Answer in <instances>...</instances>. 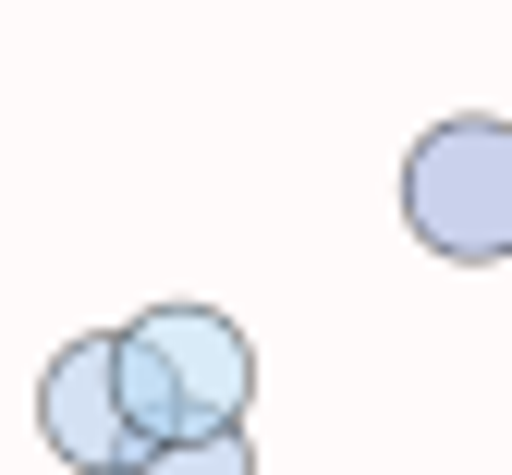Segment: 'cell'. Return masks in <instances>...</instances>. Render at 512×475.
I'll list each match as a JSON object with an SVG mask.
<instances>
[{
	"label": "cell",
	"mask_w": 512,
	"mask_h": 475,
	"mask_svg": "<svg viewBox=\"0 0 512 475\" xmlns=\"http://www.w3.org/2000/svg\"><path fill=\"white\" fill-rule=\"evenodd\" d=\"M110 390H122L135 451L220 439V427H244V402H256V342L220 305H147V317L110 329Z\"/></svg>",
	"instance_id": "6da1fadb"
},
{
	"label": "cell",
	"mask_w": 512,
	"mask_h": 475,
	"mask_svg": "<svg viewBox=\"0 0 512 475\" xmlns=\"http://www.w3.org/2000/svg\"><path fill=\"white\" fill-rule=\"evenodd\" d=\"M403 232L439 268H500L512 256V122L500 110H439L403 147Z\"/></svg>",
	"instance_id": "7a4b0ae2"
},
{
	"label": "cell",
	"mask_w": 512,
	"mask_h": 475,
	"mask_svg": "<svg viewBox=\"0 0 512 475\" xmlns=\"http://www.w3.org/2000/svg\"><path fill=\"white\" fill-rule=\"evenodd\" d=\"M37 439L61 475H122L135 463V427H122V390H110V329L61 342L49 378H37Z\"/></svg>",
	"instance_id": "3957f363"
},
{
	"label": "cell",
	"mask_w": 512,
	"mask_h": 475,
	"mask_svg": "<svg viewBox=\"0 0 512 475\" xmlns=\"http://www.w3.org/2000/svg\"><path fill=\"white\" fill-rule=\"evenodd\" d=\"M122 475H256V451H244V427H220V439H159Z\"/></svg>",
	"instance_id": "277c9868"
}]
</instances>
